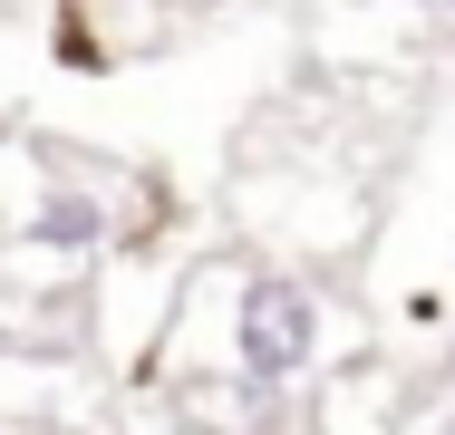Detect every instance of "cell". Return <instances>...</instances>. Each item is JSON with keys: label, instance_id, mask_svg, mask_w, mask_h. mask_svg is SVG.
<instances>
[{"label": "cell", "instance_id": "6da1fadb", "mask_svg": "<svg viewBox=\"0 0 455 435\" xmlns=\"http://www.w3.org/2000/svg\"><path fill=\"white\" fill-rule=\"evenodd\" d=\"M320 339H330V320H320V290H310L300 271H252V281L233 290V377H243L252 397L310 377V368H320Z\"/></svg>", "mask_w": 455, "mask_h": 435}, {"label": "cell", "instance_id": "7a4b0ae2", "mask_svg": "<svg viewBox=\"0 0 455 435\" xmlns=\"http://www.w3.org/2000/svg\"><path fill=\"white\" fill-rule=\"evenodd\" d=\"M20 233H29V252H97L107 242V203H97L88 184H49Z\"/></svg>", "mask_w": 455, "mask_h": 435}]
</instances>
